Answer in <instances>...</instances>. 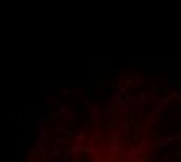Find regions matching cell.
Listing matches in <instances>:
<instances>
[{"instance_id": "7c38bea8", "label": "cell", "mask_w": 181, "mask_h": 162, "mask_svg": "<svg viewBox=\"0 0 181 162\" xmlns=\"http://www.w3.org/2000/svg\"><path fill=\"white\" fill-rule=\"evenodd\" d=\"M55 133H56L58 136H61V134H64V136H70V134H69V130H67V128H66L64 125H58V126H56V131H55Z\"/></svg>"}, {"instance_id": "cb8c5ba5", "label": "cell", "mask_w": 181, "mask_h": 162, "mask_svg": "<svg viewBox=\"0 0 181 162\" xmlns=\"http://www.w3.org/2000/svg\"><path fill=\"white\" fill-rule=\"evenodd\" d=\"M123 83H125V87H126L128 84H131V83H133V78H131V76H128L126 79H123Z\"/></svg>"}, {"instance_id": "4316f807", "label": "cell", "mask_w": 181, "mask_h": 162, "mask_svg": "<svg viewBox=\"0 0 181 162\" xmlns=\"http://www.w3.org/2000/svg\"><path fill=\"white\" fill-rule=\"evenodd\" d=\"M136 162H147V160H136Z\"/></svg>"}, {"instance_id": "9a60e30c", "label": "cell", "mask_w": 181, "mask_h": 162, "mask_svg": "<svg viewBox=\"0 0 181 162\" xmlns=\"http://www.w3.org/2000/svg\"><path fill=\"white\" fill-rule=\"evenodd\" d=\"M84 140H86V134H84V133H80V134L75 136V142H78V143H84Z\"/></svg>"}, {"instance_id": "7a4b0ae2", "label": "cell", "mask_w": 181, "mask_h": 162, "mask_svg": "<svg viewBox=\"0 0 181 162\" xmlns=\"http://www.w3.org/2000/svg\"><path fill=\"white\" fill-rule=\"evenodd\" d=\"M83 101H84V104H86V108H87V111H89V122H95V120H99V118L102 117V112L97 111V108L94 106V103L90 101L89 98L84 97Z\"/></svg>"}, {"instance_id": "6da1fadb", "label": "cell", "mask_w": 181, "mask_h": 162, "mask_svg": "<svg viewBox=\"0 0 181 162\" xmlns=\"http://www.w3.org/2000/svg\"><path fill=\"white\" fill-rule=\"evenodd\" d=\"M131 136V126H130V122L125 118H119L117 122V137L126 140Z\"/></svg>"}, {"instance_id": "7402d4cb", "label": "cell", "mask_w": 181, "mask_h": 162, "mask_svg": "<svg viewBox=\"0 0 181 162\" xmlns=\"http://www.w3.org/2000/svg\"><path fill=\"white\" fill-rule=\"evenodd\" d=\"M36 153H38V151H36V148H31V150H30V156H28V159H30V160H33V157L36 156Z\"/></svg>"}, {"instance_id": "44dd1931", "label": "cell", "mask_w": 181, "mask_h": 162, "mask_svg": "<svg viewBox=\"0 0 181 162\" xmlns=\"http://www.w3.org/2000/svg\"><path fill=\"white\" fill-rule=\"evenodd\" d=\"M52 156H58V154H61V150H60V147H55L53 150H52V153H50Z\"/></svg>"}, {"instance_id": "4fadbf2b", "label": "cell", "mask_w": 181, "mask_h": 162, "mask_svg": "<svg viewBox=\"0 0 181 162\" xmlns=\"http://www.w3.org/2000/svg\"><path fill=\"white\" fill-rule=\"evenodd\" d=\"M179 111H181L179 108H172V109H170V112H169V115H167V120H173V117H175V115H178V114H179Z\"/></svg>"}, {"instance_id": "d6986e66", "label": "cell", "mask_w": 181, "mask_h": 162, "mask_svg": "<svg viewBox=\"0 0 181 162\" xmlns=\"http://www.w3.org/2000/svg\"><path fill=\"white\" fill-rule=\"evenodd\" d=\"M134 136H136V137H141V136H142V125H138V126H136Z\"/></svg>"}, {"instance_id": "8992f818", "label": "cell", "mask_w": 181, "mask_h": 162, "mask_svg": "<svg viewBox=\"0 0 181 162\" xmlns=\"http://www.w3.org/2000/svg\"><path fill=\"white\" fill-rule=\"evenodd\" d=\"M178 139V136H170V137H159V139H156L155 142H153V145H155V148H162V147H167V145H170L172 142H175Z\"/></svg>"}, {"instance_id": "52a82bcc", "label": "cell", "mask_w": 181, "mask_h": 162, "mask_svg": "<svg viewBox=\"0 0 181 162\" xmlns=\"http://www.w3.org/2000/svg\"><path fill=\"white\" fill-rule=\"evenodd\" d=\"M36 137L38 139H45L47 137V123H45V122L36 125Z\"/></svg>"}, {"instance_id": "9c48e42d", "label": "cell", "mask_w": 181, "mask_h": 162, "mask_svg": "<svg viewBox=\"0 0 181 162\" xmlns=\"http://www.w3.org/2000/svg\"><path fill=\"white\" fill-rule=\"evenodd\" d=\"M55 143H56V147H67V145L72 143V140H70L69 136H66V137H60V139H56Z\"/></svg>"}, {"instance_id": "ffe728a7", "label": "cell", "mask_w": 181, "mask_h": 162, "mask_svg": "<svg viewBox=\"0 0 181 162\" xmlns=\"http://www.w3.org/2000/svg\"><path fill=\"white\" fill-rule=\"evenodd\" d=\"M66 111L69 112V115H72V114L77 112V108H75V106H69V108H66Z\"/></svg>"}, {"instance_id": "d4e9b609", "label": "cell", "mask_w": 181, "mask_h": 162, "mask_svg": "<svg viewBox=\"0 0 181 162\" xmlns=\"http://www.w3.org/2000/svg\"><path fill=\"white\" fill-rule=\"evenodd\" d=\"M117 115H119V112H117V111H116V112H111V114H109V118H111V120H116V118H117Z\"/></svg>"}, {"instance_id": "8fae6325", "label": "cell", "mask_w": 181, "mask_h": 162, "mask_svg": "<svg viewBox=\"0 0 181 162\" xmlns=\"http://www.w3.org/2000/svg\"><path fill=\"white\" fill-rule=\"evenodd\" d=\"M179 75H170L169 76V81H170V86H176V87H179Z\"/></svg>"}, {"instance_id": "603a6c76", "label": "cell", "mask_w": 181, "mask_h": 162, "mask_svg": "<svg viewBox=\"0 0 181 162\" xmlns=\"http://www.w3.org/2000/svg\"><path fill=\"white\" fill-rule=\"evenodd\" d=\"M159 162H172V157H170V154H167V156H164Z\"/></svg>"}, {"instance_id": "484cf974", "label": "cell", "mask_w": 181, "mask_h": 162, "mask_svg": "<svg viewBox=\"0 0 181 162\" xmlns=\"http://www.w3.org/2000/svg\"><path fill=\"white\" fill-rule=\"evenodd\" d=\"M19 142H20V143H22V142H25V137H24V136H20V137H19Z\"/></svg>"}, {"instance_id": "277c9868", "label": "cell", "mask_w": 181, "mask_h": 162, "mask_svg": "<svg viewBox=\"0 0 181 162\" xmlns=\"http://www.w3.org/2000/svg\"><path fill=\"white\" fill-rule=\"evenodd\" d=\"M116 108H117V112H119V114H128V112L131 111V104H130V101H128V95H126V97H122V98L117 101Z\"/></svg>"}, {"instance_id": "2e32d148", "label": "cell", "mask_w": 181, "mask_h": 162, "mask_svg": "<svg viewBox=\"0 0 181 162\" xmlns=\"http://www.w3.org/2000/svg\"><path fill=\"white\" fill-rule=\"evenodd\" d=\"M34 148H36V151H45V150H47V143H44V142H38Z\"/></svg>"}, {"instance_id": "83f0119b", "label": "cell", "mask_w": 181, "mask_h": 162, "mask_svg": "<svg viewBox=\"0 0 181 162\" xmlns=\"http://www.w3.org/2000/svg\"><path fill=\"white\" fill-rule=\"evenodd\" d=\"M87 162H94V160H87Z\"/></svg>"}, {"instance_id": "ba28073f", "label": "cell", "mask_w": 181, "mask_h": 162, "mask_svg": "<svg viewBox=\"0 0 181 162\" xmlns=\"http://www.w3.org/2000/svg\"><path fill=\"white\" fill-rule=\"evenodd\" d=\"M139 150L141 151H144V153H147L148 150H152V148H155V145H153V142H150V140H142L139 145Z\"/></svg>"}, {"instance_id": "e0dca14e", "label": "cell", "mask_w": 181, "mask_h": 162, "mask_svg": "<svg viewBox=\"0 0 181 162\" xmlns=\"http://www.w3.org/2000/svg\"><path fill=\"white\" fill-rule=\"evenodd\" d=\"M84 151H87V153H90V154H95V153H97V148H95L94 143H90L87 148H84Z\"/></svg>"}, {"instance_id": "5b68a950", "label": "cell", "mask_w": 181, "mask_h": 162, "mask_svg": "<svg viewBox=\"0 0 181 162\" xmlns=\"http://www.w3.org/2000/svg\"><path fill=\"white\" fill-rule=\"evenodd\" d=\"M83 153H84V145H83V143H78V142L70 143L69 154H70V156H73V159H75V157H80Z\"/></svg>"}, {"instance_id": "3957f363", "label": "cell", "mask_w": 181, "mask_h": 162, "mask_svg": "<svg viewBox=\"0 0 181 162\" xmlns=\"http://www.w3.org/2000/svg\"><path fill=\"white\" fill-rule=\"evenodd\" d=\"M123 147H125V140H123V139H119L117 134H114V136H113V145L109 147V153H114V154L122 153Z\"/></svg>"}, {"instance_id": "5bb4252c", "label": "cell", "mask_w": 181, "mask_h": 162, "mask_svg": "<svg viewBox=\"0 0 181 162\" xmlns=\"http://www.w3.org/2000/svg\"><path fill=\"white\" fill-rule=\"evenodd\" d=\"M170 101H172V98H170L169 95H164V98H162V100H161L158 104H159V106H162V108H166V106H167Z\"/></svg>"}, {"instance_id": "ac0fdd59", "label": "cell", "mask_w": 181, "mask_h": 162, "mask_svg": "<svg viewBox=\"0 0 181 162\" xmlns=\"http://www.w3.org/2000/svg\"><path fill=\"white\" fill-rule=\"evenodd\" d=\"M141 153L139 147H136V145H131V157H136V154Z\"/></svg>"}, {"instance_id": "30bf717a", "label": "cell", "mask_w": 181, "mask_h": 162, "mask_svg": "<svg viewBox=\"0 0 181 162\" xmlns=\"http://www.w3.org/2000/svg\"><path fill=\"white\" fill-rule=\"evenodd\" d=\"M169 97H170V98H178V97H179V87L170 86V89H169Z\"/></svg>"}]
</instances>
